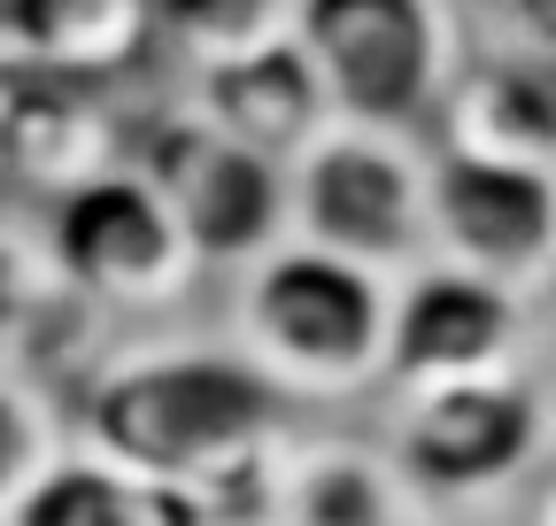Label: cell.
<instances>
[{
	"mask_svg": "<svg viewBox=\"0 0 556 526\" xmlns=\"http://www.w3.org/2000/svg\"><path fill=\"white\" fill-rule=\"evenodd\" d=\"M278 526H448V518L402 480V465L379 449V434L294 426Z\"/></svg>",
	"mask_w": 556,
	"mask_h": 526,
	"instance_id": "cell-13",
	"label": "cell"
},
{
	"mask_svg": "<svg viewBox=\"0 0 556 526\" xmlns=\"http://www.w3.org/2000/svg\"><path fill=\"white\" fill-rule=\"evenodd\" d=\"M426 255H448L464 272H486L518 295H541L556 279V171L433 148Z\"/></svg>",
	"mask_w": 556,
	"mask_h": 526,
	"instance_id": "cell-8",
	"label": "cell"
},
{
	"mask_svg": "<svg viewBox=\"0 0 556 526\" xmlns=\"http://www.w3.org/2000/svg\"><path fill=\"white\" fill-rule=\"evenodd\" d=\"M426 186H433L426 132L332 116L287 163V233L364 255L379 272H409L426 255Z\"/></svg>",
	"mask_w": 556,
	"mask_h": 526,
	"instance_id": "cell-6",
	"label": "cell"
},
{
	"mask_svg": "<svg viewBox=\"0 0 556 526\" xmlns=\"http://www.w3.org/2000/svg\"><path fill=\"white\" fill-rule=\"evenodd\" d=\"M518 526H556V465H541L526 480V503H518Z\"/></svg>",
	"mask_w": 556,
	"mask_h": 526,
	"instance_id": "cell-21",
	"label": "cell"
},
{
	"mask_svg": "<svg viewBox=\"0 0 556 526\" xmlns=\"http://www.w3.org/2000/svg\"><path fill=\"white\" fill-rule=\"evenodd\" d=\"M426 140L456 155H495V163H541L556 171V62L526 54L510 39H471L456 78L441 86Z\"/></svg>",
	"mask_w": 556,
	"mask_h": 526,
	"instance_id": "cell-10",
	"label": "cell"
},
{
	"mask_svg": "<svg viewBox=\"0 0 556 526\" xmlns=\"http://www.w3.org/2000/svg\"><path fill=\"white\" fill-rule=\"evenodd\" d=\"M9 32L31 47L47 78H70V86L139 71L155 54L148 0H9Z\"/></svg>",
	"mask_w": 556,
	"mask_h": 526,
	"instance_id": "cell-15",
	"label": "cell"
},
{
	"mask_svg": "<svg viewBox=\"0 0 556 526\" xmlns=\"http://www.w3.org/2000/svg\"><path fill=\"white\" fill-rule=\"evenodd\" d=\"M148 32L170 71L193 78V71H217V62H240L270 39H287L294 0H148Z\"/></svg>",
	"mask_w": 556,
	"mask_h": 526,
	"instance_id": "cell-17",
	"label": "cell"
},
{
	"mask_svg": "<svg viewBox=\"0 0 556 526\" xmlns=\"http://www.w3.org/2000/svg\"><path fill=\"white\" fill-rule=\"evenodd\" d=\"M371 434L402 465V480L426 496L441 518L479 511L495 496H518L548 465V403L526 379V364L495 372H456V379H417L371 394Z\"/></svg>",
	"mask_w": 556,
	"mask_h": 526,
	"instance_id": "cell-3",
	"label": "cell"
},
{
	"mask_svg": "<svg viewBox=\"0 0 556 526\" xmlns=\"http://www.w3.org/2000/svg\"><path fill=\"white\" fill-rule=\"evenodd\" d=\"M124 155L163 186V202L178 210L208 279H225L287 240V163L225 140L201 109H186V93H170L155 116L124 124Z\"/></svg>",
	"mask_w": 556,
	"mask_h": 526,
	"instance_id": "cell-7",
	"label": "cell"
},
{
	"mask_svg": "<svg viewBox=\"0 0 556 526\" xmlns=\"http://www.w3.org/2000/svg\"><path fill=\"white\" fill-rule=\"evenodd\" d=\"M217 287H225L217 334L270 379V394L294 418L302 411L371 403V394L387 387L394 272L287 233L255 263L225 272Z\"/></svg>",
	"mask_w": 556,
	"mask_h": 526,
	"instance_id": "cell-2",
	"label": "cell"
},
{
	"mask_svg": "<svg viewBox=\"0 0 556 526\" xmlns=\"http://www.w3.org/2000/svg\"><path fill=\"white\" fill-rule=\"evenodd\" d=\"M471 39H510L526 54H548L556 62V0H503L495 32H471Z\"/></svg>",
	"mask_w": 556,
	"mask_h": 526,
	"instance_id": "cell-20",
	"label": "cell"
},
{
	"mask_svg": "<svg viewBox=\"0 0 556 526\" xmlns=\"http://www.w3.org/2000/svg\"><path fill=\"white\" fill-rule=\"evenodd\" d=\"M526 302L533 295L486 279V272H464V263H448V255H417L409 272H394L387 387L518 364V349H526Z\"/></svg>",
	"mask_w": 556,
	"mask_h": 526,
	"instance_id": "cell-9",
	"label": "cell"
},
{
	"mask_svg": "<svg viewBox=\"0 0 556 526\" xmlns=\"http://www.w3.org/2000/svg\"><path fill=\"white\" fill-rule=\"evenodd\" d=\"M0 526H9V511H0Z\"/></svg>",
	"mask_w": 556,
	"mask_h": 526,
	"instance_id": "cell-22",
	"label": "cell"
},
{
	"mask_svg": "<svg viewBox=\"0 0 556 526\" xmlns=\"http://www.w3.org/2000/svg\"><path fill=\"white\" fill-rule=\"evenodd\" d=\"M70 441H78V434H70L62 387L0 364V511H16L47 480V465H54Z\"/></svg>",
	"mask_w": 556,
	"mask_h": 526,
	"instance_id": "cell-18",
	"label": "cell"
},
{
	"mask_svg": "<svg viewBox=\"0 0 556 526\" xmlns=\"http://www.w3.org/2000/svg\"><path fill=\"white\" fill-rule=\"evenodd\" d=\"M178 93H186V109H201L208 124H217L225 140H240V148H255L270 163H294L332 124V101H325V86H317V71H309V54H302L294 32L255 47V54H240V62L178 78Z\"/></svg>",
	"mask_w": 556,
	"mask_h": 526,
	"instance_id": "cell-12",
	"label": "cell"
},
{
	"mask_svg": "<svg viewBox=\"0 0 556 526\" xmlns=\"http://www.w3.org/2000/svg\"><path fill=\"white\" fill-rule=\"evenodd\" d=\"M294 39L332 116L426 132L441 86L471 47L448 0H294Z\"/></svg>",
	"mask_w": 556,
	"mask_h": 526,
	"instance_id": "cell-5",
	"label": "cell"
},
{
	"mask_svg": "<svg viewBox=\"0 0 556 526\" xmlns=\"http://www.w3.org/2000/svg\"><path fill=\"white\" fill-rule=\"evenodd\" d=\"M116 325L70 287L31 225H0V364L47 387H78V372L109 349Z\"/></svg>",
	"mask_w": 556,
	"mask_h": 526,
	"instance_id": "cell-11",
	"label": "cell"
},
{
	"mask_svg": "<svg viewBox=\"0 0 556 526\" xmlns=\"http://www.w3.org/2000/svg\"><path fill=\"white\" fill-rule=\"evenodd\" d=\"M70 434L116 456L124 473L186 480L217 456L294 426V411L270 394V379L217 334V325H116L109 349L78 372Z\"/></svg>",
	"mask_w": 556,
	"mask_h": 526,
	"instance_id": "cell-1",
	"label": "cell"
},
{
	"mask_svg": "<svg viewBox=\"0 0 556 526\" xmlns=\"http://www.w3.org/2000/svg\"><path fill=\"white\" fill-rule=\"evenodd\" d=\"M0 163H9L16 178H31L39 202H47V193H62V186H78V178L124 163V124L109 109H93L86 86L47 78L16 109H0Z\"/></svg>",
	"mask_w": 556,
	"mask_h": 526,
	"instance_id": "cell-14",
	"label": "cell"
},
{
	"mask_svg": "<svg viewBox=\"0 0 556 526\" xmlns=\"http://www.w3.org/2000/svg\"><path fill=\"white\" fill-rule=\"evenodd\" d=\"M526 379L541 387V403H548V426H556V279L526 302V349H518Z\"/></svg>",
	"mask_w": 556,
	"mask_h": 526,
	"instance_id": "cell-19",
	"label": "cell"
},
{
	"mask_svg": "<svg viewBox=\"0 0 556 526\" xmlns=\"http://www.w3.org/2000/svg\"><path fill=\"white\" fill-rule=\"evenodd\" d=\"M510 526H518V518H510Z\"/></svg>",
	"mask_w": 556,
	"mask_h": 526,
	"instance_id": "cell-23",
	"label": "cell"
},
{
	"mask_svg": "<svg viewBox=\"0 0 556 526\" xmlns=\"http://www.w3.org/2000/svg\"><path fill=\"white\" fill-rule=\"evenodd\" d=\"M39 248L47 263L78 287L109 325H163L186 317L193 295L208 287V263L193 255L178 210L163 202V186L139 171L131 155L62 186L39 202Z\"/></svg>",
	"mask_w": 556,
	"mask_h": 526,
	"instance_id": "cell-4",
	"label": "cell"
},
{
	"mask_svg": "<svg viewBox=\"0 0 556 526\" xmlns=\"http://www.w3.org/2000/svg\"><path fill=\"white\" fill-rule=\"evenodd\" d=\"M9 526H178V503L163 480L124 473L116 456L70 441L47 465V480L9 511Z\"/></svg>",
	"mask_w": 556,
	"mask_h": 526,
	"instance_id": "cell-16",
	"label": "cell"
}]
</instances>
